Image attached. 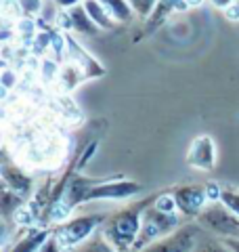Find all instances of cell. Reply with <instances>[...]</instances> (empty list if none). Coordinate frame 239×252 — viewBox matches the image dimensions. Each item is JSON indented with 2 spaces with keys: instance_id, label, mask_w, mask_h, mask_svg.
Masks as SVG:
<instances>
[{
  "instance_id": "cell-1",
  "label": "cell",
  "mask_w": 239,
  "mask_h": 252,
  "mask_svg": "<svg viewBox=\"0 0 239 252\" xmlns=\"http://www.w3.org/2000/svg\"><path fill=\"white\" fill-rule=\"evenodd\" d=\"M141 183L130 179H89V177H71L65 185L63 198L71 208L80 204L99 202V200H128L141 193Z\"/></svg>"
},
{
  "instance_id": "cell-2",
  "label": "cell",
  "mask_w": 239,
  "mask_h": 252,
  "mask_svg": "<svg viewBox=\"0 0 239 252\" xmlns=\"http://www.w3.org/2000/svg\"><path fill=\"white\" fill-rule=\"evenodd\" d=\"M153 200L155 195H151V198L128 204V206L107 215L105 223L101 227V235L111 244L116 252H137V242L143 229V217H145V210L153 204Z\"/></svg>"
},
{
  "instance_id": "cell-3",
  "label": "cell",
  "mask_w": 239,
  "mask_h": 252,
  "mask_svg": "<svg viewBox=\"0 0 239 252\" xmlns=\"http://www.w3.org/2000/svg\"><path fill=\"white\" fill-rule=\"evenodd\" d=\"M105 219H107V215H101V212H89V215L71 217L63 225L55 227L53 233H55V238H57L59 246L63 248V252H71L74 248H78L80 244H84L86 240H90L92 235H97L101 231L103 223H105Z\"/></svg>"
},
{
  "instance_id": "cell-4",
  "label": "cell",
  "mask_w": 239,
  "mask_h": 252,
  "mask_svg": "<svg viewBox=\"0 0 239 252\" xmlns=\"http://www.w3.org/2000/svg\"><path fill=\"white\" fill-rule=\"evenodd\" d=\"M195 223L202 227L204 233L214 235L218 240H239V217L222 202L208 204L195 219Z\"/></svg>"
},
{
  "instance_id": "cell-5",
  "label": "cell",
  "mask_w": 239,
  "mask_h": 252,
  "mask_svg": "<svg viewBox=\"0 0 239 252\" xmlns=\"http://www.w3.org/2000/svg\"><path fill=\"white\" fill-rule=\"evenodd\" d=\"M185 223L187 220L180 215H164V212L155 210L153 204H151V206L145 210V217H143V229H141L139 242H137V252L151 246L153 242L168 238L170 233H174Z\"/></svg>"
},
{
  "instance_id": "cell-6",
  "label": "cell",
  "mask_w": 239,
  "mask_h": 252,
  "mask_svg": "<svg viewBox=\"0 0 239 252\" xmlns=\"http://www.w3.org/2000/svg\"><path fill=\"white\" fill-rule=\"evenodd\" d=\"M204 235V229L199 227L195 220H187L182 227H179L168 238L153 242L151 246L143 248L139 252H193Z\"/></svg>"
},
{
  "instance_id": "cell-7",
  "label": "cell",
  "mask_w": 239,
  "mask_h": 252,
  "mask_svg": "<svg viewBox=\"0 0 239 252\" xmlns=\"http://www.w3.org/2000/svg\"><path fill=\"white\" fill-rule=\"evenodd\" d=\"M172 195L177 200L179 215L185 220H195L210 204L206 185H179L172 189Z\"/></svg>"
},
{
  "instance_id": "cell-8",
  "label": "cell",
  "mask_w": 239,
  "mask_h": 252,
  "mask_svg": "<svg viewBox=\"0 0 239 252\" xmlns=\"http://www.w3.org/2000/svg\"><path fill=\"white\" fill-rule=\"evenodd\" d=\"M216 141L210 135H199L191 141V145L185 154V162L191 168L202 170V172H212L216 168Z\"/></svg>"
},
{
  "instance_id": "cell-9",
  "label": "cell",
  "mask_w": 239,
  "mask_h": 252,
  "mask_svg": "<svg viewBox=\"0 0 239 252\" xmlns=\"http://www.w3.org/2000/svg\"><path fill=\"white\" fill-rule=\"evenodd\" d=\"M65 59L67 61H74L76 65L82 67V72L86 74V78L89 80H92V78H101L103 74H105V67L101 65V61H97L92 57V55L84 49L82 44H80L78 40L71 34L65 36Z\"/></svg>"
},
{
  "instance_id": "cell-10",
  "label": "cell",
  "mask_w": 239,
  "mask_h": 252,
  "mask_svg": "<svg viewBox=\"0 0 239 252\" xmlns=\"http://www.w3.org/2000/svg\"><path fill=\"white\" fill-rule=\"evenodd\" d=\"M2 185L6 189H11L13 193H17L23 200H28L30 195L34 193V179H31L21 166L11 164V162L2 164Z\"/></svg>"
},
{
  "instance_id": "cell-11",
  "label": "cell",
  "mask_w": 239,
  "mask_h": 252,
  "mask_svg": "<svg viewBox=\"0 0 239 252\" xmlns=\"http://www.w3.org/2000/svg\"><path fill=\"white\" fill-rule=\"evenodd\" d=\"M51 235H53V229L46 225H36V227H30V229H21L19 238L4 252H38L51 240Z\"/></svg>"
},
{
  "instance_id": "cell-12",
  "label": "cell",
  "mask_w": 239,
  "mask_h": 252,
  "mask_svg": "<svg viewBox=\"0 0 239 252\" xmlns=\"http://www.w3.org/2000/svg\"><path fill=\"white\" fill-rule=\"evenodd\" d=\"M89 78L82 72V67L76 65L74 61H67L63 59L61 63V72L57 78V84H55V93H61V94H71L82 82H86Z\"/></svg>"
},
{
  "instance_id": "cell-13",
  "label": "cell",
  "mask_w": 239,
  "mask_h": 252,
  "mask_svg": "<svg viewBox=\"0 0 239 252\" xmlns=\"http://www.w3.org/2000/svg\"><path fill=\"white\" fill-rule=\"evenodd\" d=\"M179 2H180V0H159L157 6H155V11L151 13V17L145 21V32H143V34H145V36L153 34V32L162 26L164 21H168L170 15L177 11Z\"/></svg>"
},
{
  "instance_id": "cell-14",
  "label": "cell",
  "mask_w": 239,
  "mask_h": 252,
  "mask_svg": "<svg viewBox=\"0 0 239 252\" xmlns=\"http://www.w3.org/2000/svg\"><path fill=\"white\" fill-rule=\"evenodd\" d=\"M53 109L57 112L63 120L67 124H76L82 120V114H80L78 105L74 103L71 94H61V93H55V99H53Z\"/></svg>"
},
{
  "instance_id": "cell-15",
  "label": "cell",
  "mask_w": 239,
  "mask_h": 252,
  "mask_svg": "<svg viewBox=\"0 0 239 252\" xmlns=\"http://www.w3.org/2000/svg\"><path fill=\"white\" fill-rule=\"evenodd\" d=\"M61 63L57 57L53 55H44L40 57L38 61V69H36V76L40 78V82L46 84V86H55L57 84V78H59V72H61Z\"/></svg>"
},
{
  "instance_id": "cell-16",
  "label": "cell",
  "mask_w": 239,
  "mask_h": 252,
  "mask_svg": "<svg viewBox=\"0 0 239 252\" xmlns=\"http://www.w3.org/2000/svg\"><path fill=\"white\" fill-rule=\"evenodd\" d=\"M99 2L105 6L107 13L111 15V19L116 23H130L134 17H137L128 0H99Z\"/></svg>"
},
{
  "instance_id": "cell-17",
  "label": "cell",
  "mask_w": 239,
  "mask_h": 252,
  "mask_svg": "<svg viewBox=\"0 0 239 252\" xmlns=\"http://www.w3.org/2000/svg\"><path fill=\"white\" fill-rule=\"evenodd\" d=\"M82 6L99 30H111L116 26V21L111 19V15L107 13V9L99 2V0H86V2H82Z\"/></svg>"
},
{
  "instance_id": "cell-18",
  "label": "cell",
  "mask_w": 239,
  "mask_h": 252,
  "mask_svg": "<svg viewBox=\"0 0 239 252\" xmlns=\"http://www.w3.org/2000/svg\"><path fill=\"white\" fill-rule=\"evenodd\" d=\"M71 19H74V32H78V34H84V36H94L99 32V28L94 26V21L89 17V13L84 11V6L80 4L76 6V9L69 11Z\"/></svg>"
},
{
  "instance_id": "cell-19",
  "label": "cell",
  "mask_w": 239,
  "mask_h": 252,
  "mask_svg": "<svg viewBox=\"0 0 239 252\" xmlns=\"http://www.w3.org/2000/svg\"><path fill=\"white\" fill-rule=\"evenodd\" d=\"M71 252H116L114 248H111V244L103 238L101 231L97 235H92L90 240H86L84 244H80L78 248H74Z\"/></svg>"
},
{
  "instance_id": "cell-20",
  "label": "cell",
  "mask_w": 239,
  "mask_h": 252,
  "mask_svg": "<svg viewBox=\"0 0 239 252\" xmlns=\"http://www.w3.org/2000/svg\"><path fill=\"white\" fill-rule=\"evenodd\" d=\"M193 252H233V250L227 246L225 240H218V238H214V235L204 233Z\"/></svg>"
},
{
  "instance_id": "cell-21",
  "label": "cell",
  "mask_w": 239,
  "mask_h": 252,
  "mask_svg": "<svg viewBox=\"0 0 239 252\" xmlns=\"http://www.w3.org/2000/svg\"><path fill=\"white\" fill-rule=\"evenodd\" d=\"M153 208L164 212V215H179V206H177V200L172 195V189L170 191H164V193H157L155 200H153Z\"/></svg>"
},
{
  "instance_id": "cell-22",
  "label": "cell",
  "mask_w": 239,
  "mask_h": 252,
  "mask_svg": "<svg viewBox=\"0 0 239 252\" xmlns=\"http://www.w3.org/2000/svg\"><path fill=\"white\" fill-rule=\"evenodd\" d=\"M19 84V74L17 69H13L11 65H4L2 72H0V86H2V97H6L11 91L17 89Z\"/></svg>"
},
{
  "instance_id": "cell-23",
  "label": "cell",
  "mask_w": 239,
  "mask_h": 252,
  "mask_svg": "<svg viewBox=\"0 0 239 252\" xmlns=\"http://www.w3.org/2000/svg\"><path fill=\"white\" fill-rule=\"evenodd\" d=\"M128 2L132 6L134 15H137L139 19H145L147 21L151 17V13L155 11V6H157L159 0H128Z\"/></svg>"
},
{
  "instance_id": "cell-24",
  "label": "cell",
  "mask_w": 239,
  "mask_h": 252,
  "mask_svg": "<svg viewBox=\"0 0 239 252\" xmlns=\"http://www.w3.org/2000/svg\"><path fill=\"white\" fill-rule=\"evenodd\" d=\"M44 2H46V0H17L23 17H31V19H38L40 15H42Z\"/></svg>"
},
{
  "instance_id": "cell-25",
  "label": "cell",
  "mask_w": 239,
  "mask_h": 252,
  "mask_svg": "<svg viewBox=\"0 0 239 252\" xmlns=\"http://www.w3.org/2000/svg\"><path fill=\"white\" fill-rule=\"evenodd\" d=\"M220 202L225 204V206L235 212V215L239 217V189H233V187H222V195H220Z\"/></svg>"
},
{
  "instance_id": "cell-26",
  "label": "cell",
  "mask_w": 239,
  "mask_h": 252,
  "mask_svg": "<svg viewBox=\"0 0 239 252\" xmlns=\"http://www.w3.org/2000/svg\"><path fill=\"white\" fill-rule=\"evenodd\" d=\"M55 28H57L59 32H63V34H69V32H74V19H71L69 11H61L57 21H55Z\"/></svg>"
},
{
  "instance_id": "cell-27",
  "label": "cell",
  "mask_w": 239,
  "mask_h": 252,
  "mask_svg": "<svg viewBox=\"0 0 239 252\" xmlns=\"http://www.w3.org/2000/svg\"><path fill=\"white\" fill-rule=\"evenodd\" d=\"M222 15H225V19L231 21V23H239V0L235 4H231L227 11H222Z\"/></svg>"
},
{
  "instance_id": "cell-28",
  "label": "cell",
  "mask_w": 239,
  "mask_h": 252,
  "mask_svg": "<svg viewBox=\"0 0 239 252\" xmlns=\"http://www.w3.org/2000/svg\"><path fill=\"white\" fill-rule=\"evenodd\" d=\"M38 252H63V248L59 246V242H57V238H55V233H53V235H51V240L46 242Z\"/></svg>"
},
{
  "instance_id": "cell-29",
  "label": "cell",
  "mask_w": 239,
  "mask_h": 252,
  "mask_svg": "<svg viewBox=\"0 0 239 252\" xmlns=\"http://www.w3.org/2000/svg\"><path fill=\"white\" fill-rule=\"evenodd\" d=\"M53 2L57 4L61 11H71V9H76V6L82 4V0H53Z\"/></svg>"
},
{
  "instance_id": "cell-30",
  "label": "cell",
  "mask_w": 239,
  "mask_h": 252,
  "mask_svg": "<svg viewBox=\"0 0 239 252\" xmlns=\"http://www.w3.org/2000/svg\"><path fill=\"white\" fill-rule=\"evenodd\" d=\"M237 0H210V4L214 6V9H220V11H227L231 4H235Z\"/></svg>"
},
{
  "instance_id": "cell-31",
  "label": "cell",
  "mask_w": 239,
  "mask_h": 252,
  "mask_svg": "<svg viewBox=\"0 0 239 252\" xmlns=\"http://www.w3.org/2000/svg\"><path fill=\"white\" fill-rule=\"evenodd\" d=\"M187 9H199V6L206 4V0H185Z\"/></svg>"
},
{
  "instance_id": "cell-32",
  "label": "cell",
  "mask_w": 239,
  "mask_h": 252,
  "mask_svg": "<svg viewBox=\"0 0 239 252\" xmlns=\"http://www.w3.org/2000/svg\"><path fill=\"white\" fill-rule=\"evenodd\" d=\"M227 246L233 250V252H239V240H225Z\"/></svg>"
},
{
  "instance_id": "cell-33",
  "label": "cell",
  "mask_w": 239,
  "mask_h": 252,
  "mask_svg": "<svg viewBox=\"0 0 239 252\" xmlns=\"http://www.w3.org/2000/svg\"><path fill=\"white\" fill-rule=\"evenodd\" d=\"M82 2H86V0H82Z\"/></svg>"
}]
</instances>
